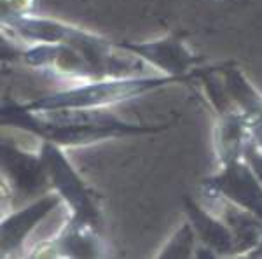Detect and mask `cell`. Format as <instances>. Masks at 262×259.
Segmentation results:
<instances>
[{
    "label": "cell",
    "instance_id": "1",
    "mask_svg": "<svg viewBox=\"0 0 262 259\" xmlns=\"http://www.w3.org/2000/svg\"><path fill=\"white\" fill-rule=\"evenodd\" d=\"M2 123L14 126L60 147H81L128 135L158 133L166 128L137 125L121 119L105 109H60L30 110L25 105H2Z\"/></svg>",
    "mask_w": 262,
    "mask_h": 259
},
{
    "label": "cell",
    "instance_id": "2",
    "mask_svg": "<svg viewBox=\"0 0 262 259\" xmlns=\"http://www.w3.org/2000/svg\"><path fill=\"white\" fill-rule=\"evenodd\" d=\"M191 79L168 77V75H124L75 83L74 86L53 95L33 100L25 107L30 110H60V109H107L121 102L137 98L170 84L187 83Z\"/></svg>",
    "mask_w": 262,
    "mask_h": 259
},
{
    "label": "cell",
    "instance_id": "3",
    "mask_svg": "<svg viewBox=\"0 0 262 259\" xmlns=\"http://www.w3.org/2000/svg\"><path fill=\"white\" fill-rule=\"evenodd\" d=\"M40 158L48 172L49 188L61 196L65 207L70 210V217L101 229V215L96 196L72 167L63 147L42 140Z\"/></svg>",
    "mask_w": 262,
    "mask_h": 259
},
{
    "label": "cell",
    "instance_id": "4",
    "mask_svg": "<svg viewBox=\"0 0 262 259\" xmlns=\"http://www.w3.org/2000/svg\"><path fill=\"white\" fill-rule=\"evenodd\" d=\"M119 46L168 77L192 79V72L198 69V63L203 62V58L189 48L187 42L173 33L154 41H124L119 42Z\"/></svg>",
    "mask_w": 262,
    "mask_h": 259
},
{
    "label": "cell",
    "instance_id": "5",
    "mask_svg": "<svg viewBox=\"0 0 262 259\" xmlns=\"http://www.w3.org/2000/svg\"><path fill=\"white\" fill-rule=\"evenodd\" d=\"M21 58L33 69L48 70L58 77L72 81V83L105 79L101 77L95 63L81 49L70 44H63V42L30 44L25 51H21Z\"/></svg>",
    "mask_w": 262,
    "mask_h": 259
},
{
    "label": "cell",
    "instance_id": "6",
    "mask_svg": "<svg viewBox=\"0 0 262 259\" xmlns=\"http://www.w3.org/2000/svg\"><path fill=\"white\" fill-rule=\"evenodd\" d=\"M205 194H215L262 219V184L245 160L221 165L215 175L203 181Z\"/></svg>",
    "mask_w": 262,
    "mask_h": 259
},
{
    "label": "cell",
    "instance_id": "7",
    "mask_svg": "<svg viewBox=\"0 0 262 259\" xmlns=\"http://www.w3.org/2000/svg\"><path fill=\"white\" fill-rule=\"evenodd\" d=\"M107 245L100 229L88 223L69 219L58 235L33 245L30 257H103Z\"/></svg>",
    "mask_w": 262,
    "mask_h": 259
},
{
    "label": "cell",
    "instance_id": "8",
    "mask_svg": "<svg viewBox=\"0 0 262 259\" xmlns=\"http://www.w3.org/2000/svg\"><path fill=\"white\" fill-rule=\"evenodd\" d=\"M63 200L56 191L42 194L30 205L23 207L21 210H16L6 217H2L0 224V247H2V257L19 254L25 249V244L30 238L33 229L39 226L40 221H44L51 212L60 209Z\"/></svg>",
    "mask_w": 262,
    "mask_h": 259
},
{
    "label": "cell",
    "instance_id": "9",
    "mask_svg": "<svg viewBox=\"0 0 262 259\" xmlns=\"http://www.w3.org/2000/svg\"><path fill=\"white\" fill-rule=\"evenodd\" d=\"M219 74L231 105L245 117L253 142L262 147V93L248 81L239 67L226 63L219 67Z\"/></svg>",
    "mask_w": 262,
    "mask_h": 259
},
{
    "label": "cell",
    "instance_id": "10",
    "mask_svg": "<svg viewBox=\"0 0 262 259\" xmlns=\"http://www.w3.org/2000/svg\"><path fill=\"white\" fill-rule=\"evenodd\" d=\"M184 207L198 238L205 247L212 250L215 257L236 256L234 235H232L231 228L217 214H213L206 207H201L189 196H184Z\"/></svg>",
    "mask_w": 262,
    "mask_h": 259
},
{
    "label": "cell",
    "instance_id": "11",
    "mask_svg": "<svg viewBox=\"0 0 262 259\" xmlns=\"http://www.w3.org/2000/svg\"><path fill=\"white\" fill-rule=\"evenodd\" d=\"M2 173H7V179L25 193L37 191L46 184L49 186L40 151L35 156L33 151L2 142Z\"/></svg>",
    "mask_w": 262,
    "mask_h": 259
},
{
    "label": "cell",
    "instance_id": "12",
    "mask_svg": "<svg viewBox=\"0 0 262 259\" xmlns=\"http://www.w3.org/2000/svg\"><path fill=\"white\" fill-rule=\"evenodd\" d=\"M213 140L219 161L221 165H226L236 160H243L245 147L253 138L245 117L234 109L219 116Z\"/></svg>",
    "mask_w": 262,
    "mask_h": 259
},
{
    "label": "cell",
    "instance_id": "13",
    "mask_svg": "<svg viewBox=\"0 0 262 259\" xmlns=\"http://www.w3.org/2000/svg\"><path fill=\"white\" fill-rule=\"evenodd\" d=\"M196 231L191 223H184L175 233L168 238L158 252V257H192L196 256Z\"/></svg>",
    "mask_w": 262,
    "mask_h": 259
},
{
    "label": "cell",
    "instance_id": "14",
    "mask_svg": "<svg viewBox=\"0 0 262 259\" xmlns=\"http://www.w3.org/2000/svg\"><path fill=\"white\" fill-rule=\"evenodd\" d=\"M35 0H2V18L35 14Z\"/></svg>",
    "mask_w": 262,
    "mask_h": 259
},
{
    "label": "cell",
    "instance_id": "15",
    "mask_svg": "<svg viewBox=\"0 0 262 259\" xmlns=\"http://www.w3.org/2000/svg\"><path fill=\"white\" fill-rule=\"evenodd\" d=\"M243 160L250 165L252 172L255 173V177L262 184V147L257 146L253 140H250V142L247 144V147H245Z\"/></svg>",
    "mask_w": 262,
    "mask_h": 259
},
{
    "label": "cell",
    "instance_id": "16",
    "mask_svg": "<svg viewBox=\"0 0 262 259\" xmlns=\"http://www.w3.org/2000/svg\"><path fill=\"white\" fill-rule=\"evenodd\" d=\"M247 257H260L262 259V240L255 245V249H252L250 252L247 254Z\"/></svg>",
    "mask_w": 262,
    "mask_h": 259
}]
</instances>
